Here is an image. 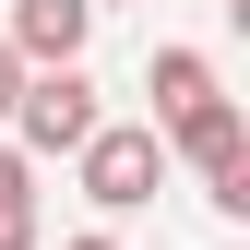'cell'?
<instances>
[{
  "instance_id": "obj_1",
  "label": "cell",
  "mask_w": 250,
  "mask_h": 250,
  "mask_svg": "<svg viewBox=\"0 0 250 250\" xmlns=\"http://www.w3.org/2000/svg\"><path fill=\"white\" fill-rule=\"evenodd\" d=\"M107 131V107H96V83H83V60L72 72H24V96H12V155L36 167V155H83Z\"/></svg>"
},
{
  "instance_id": "obj_2",
  "label": "cell",
  "mask_w": 250,
  "mask_h": 250,
  "mask_svg": "<svg viewBox=\"0 0 250 250\" xmlns=\"http://www.w3.org/2000/svg\"><path fill=\"white\" fill-rule=\"evenodd\" d=\"M72 167H83V203H96V214H143L155 191H167V143H155V119H107Z\"/></svg>"
},
{
  "instance_id": "obj_3",
  "label": "cell",
  "mask_w": 250,
  "mask_h": 250,
  "mask_svg": "<svg viewBox=\"0 0 250 250\" xmlns=\"http://www.w3.org/2000/svg\"><path fill=\"white\" fill-rule=\"evenodd\" d=\"M83 36H96V12H83V0H12V24H0V48H12L24 72H72Z\"/></svg>"
},
{
  "instance_id": "obj_4",
  "label": "cell",
  "mask_w": 250,
  "mask_h": 250,
  "mask_svg": "<svg viewBox=\"0 0 250 250\" xmlns=\"http://www.w3.org/2000/svg\"><path fill=\"white\" fill-rule=\"evenodd\" d=\"M155 143H167V155H191V167H203V191H214V179H238V167H250V131H238V107H227V96H203L191 119H167Z\"/></svg>"
},
{
  "instance_id": "obj_5",
  "label": "cell",
  "mask_w": 250,
  "mask_h": 250,
  "mask_svg": "<svg viewBox=\"0 0 250 250\" xmlns=\"http://www.w3.org/2000/svg\"><path fill=\"white\" fill-rule=\"evenodd\" d=\"M143 83H155V131H167V119H191V107L214 96V60H203V48H155Z\"/></svg>"
},
{
  "instance_id": "obj_6",
  "label": "cell",
  "mask_w": 250,
  "mask_h": 250,
  "mask_svg": "<svg viewBox=\"0 0 250 250\" xmlns=\"http://www.w3.org/2000/svg\"><path fill=\"white\" fill-rule=\"evenodd\" d=\"M0 250H36V167L0 143Z\"/></svg>"
},
{
  "instance_id": "obj_7",
  "label": "cell",
  "mask_w": 250,
  "mask_h": 250,
  "mask_svg": "<svg viewBox=\"0 0 250 250\" xmlns=\"http://www.w3.org/2000/svg\"><path fill=\"white\" fill-rule=\"evenodd\" d=\"M12 96H24V60H12V48H0V119H12Z\"/></svg>"
},
{
  "instance_id": "obj_8",
  "label": "cell",
  "mask_w": 250,
  "mask_h": 250,
  "mask_svg": "<svg viewBox=\"0 0 250 250\" xmlns=\"http://www.w3.org/2000/svg\"><path fill=\"white\" fill-rule=\"evenodd\" d=\"M60 250H119V238H60Z\"/></svg>"
},
{
  "instance_id": "obj_9",
  "label": "cell",
  "mask_w": 250,
  "mask_h": 250,
  "mask_svg": "<svg viewBox=\"0 0 250 250\" xmlns=\"http://www.w3.org/2000/svg\"><path fill=\"white\" fill-rule=\"evenodd\" d=\"M83 12H119V0H83Z\"/></svg>"
},
{
  "instance_id": "obj_10",
  "label": "cell",
  "mask_w": 250,
  "mask_h": 250,
  "mask_svg": "<svg viewBox=\"0 0 250 250\" xmlns=\"http://www.w3.org/2000/svg\"><path fill=\"white\" fill-rule=\"evenodd\" d=\"M227 12H238V24H250V0H227Z\"/></svg>"
}]
</instances>
